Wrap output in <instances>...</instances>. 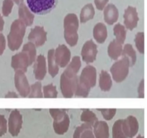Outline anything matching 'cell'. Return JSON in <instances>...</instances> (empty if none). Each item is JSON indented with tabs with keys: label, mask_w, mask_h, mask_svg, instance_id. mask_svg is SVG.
Listing matches in <instances>:
<instances>
[{
	"label": "cell",
	"mask_w": 147,
	"mask_h": 138,
	"mask_svg": "<svg viewBox=\"0 0 147 138\" xmlns=\"http://www.w3.org/2000/svg\"><path fill=\"white\" fill-rule=\"evenodd\" d=\"M99 86L101 91L107 92L113 86V78L111 75L105 70H102L99 75Z\"/></svg>",
	"instance_id": "cell-22"
},
{
	"label": "cell",
	"mask_w": 147,
	"mask_h": 138,
	"mask_svg": "<svg viewBox=\"0 0 147 138\" xmlns=\"http://www.w3.org/2000/svg\"><path fill=\"white\" fill-rule=\"evenodd\" d=\"M98 48L92 40H89L84 43L81 50L82 60L87 64L93 63L97 58Z\"/></svg>",
	"instance_id": "cell-10"
},
{
	"label": "cell",
	"mask_w": 147,
	"mask_h": 138,
	"mask_svg": "<svg viewBox=\"0 0 147 138\" xmlns=\"http://www.w3.org/2000/svg\"><path fill=\"white\" fill-rule=\"evenodd\" d=\"M30 66V58L25 52L21 51L12 56L11 66L15 71H22L26 73Z\"/></svg>",
	"instance_id": "cell-12"
},
{
	"label": "cell",
	"mask_w": 147,
	"mask_h": 138,
	"mask_svg": "<svg viewBox=\"0 0 147 138\" xmlns=\"http://www.w3.org/2000/svg\"><path fill=\"white\" fill-rule=\"evenodd\" d=\"M134 43H135L136 48L137 50L141 54L144 53V32H138L134 38Z\"/></svg>",
	"instance_id": "cell-34"
},
{
	"label": "cell",
	"mask_w": 147,
	"mask_h": 138,
	"mask_svg": "<svg viewBox=\"0 0 147 138\" xmlns=\"http://www.w3.org/2000/svg\"><path fill=\"white\" fill-rule=\"evenodd\" d=\"M122 57H126L129 59L131 67L136 64L137 60L136 52L134 50L132 45L129 44V43H127V44H125V46H123Z\"/></svg>",
	"instance_id": "cell-27"
},
{
	"label": "cell",
	"mask_w": 147,
	"mask_h": 138,
	"mask_svg": "<svg viewBox=\"0 0 147 138\" xmlns=\"http://www.w3.org/2000/svg\"><path fill=\"white\" fill-rule=\"evenodd\" d=\"M4 26H5V20L1 15H0V32H2L4 29Z\"/></svg>",
	"instance_id": "cell-42"
},
{
	"label": "cell",
	"mask_w": 147,
	"mask_h": 138,
	"mask_svg": "<svg viewBox=\"0 0 147 138\" xmlns=\"http://www.w3.org/2000/svg\"><path fill=\"white\" fill-rule=\"evenodd\" d=\"M78 81V75L63 71L60 77V89L64 98H70L74 96Z\"/></svg>",
	"instance_id": "cell-5"
},
{
	"label": "cell",
	"mask_w": 147,
	"mask_h": 138,
	"mask_svg": "<svg viewBox=\"0 0 147 138\" xmlns=\"http://www.w3.org/2000/svg\"><path fill=\"white\" fill-rule=\"evenodd\" d=\"M49 114L53 119V128L55 133L63 135L67 132L70 125V118L66 109H50Z\"/></svg>",
	"instance_id": "cell-4"
},
{
	"label": "cell",
	"mask_w": 147,
	"mask_h": 138,
	"mask_svg": "<svg viewBox=\"0 0 147 138\" xmlns=\"http://www.w3.org/2000/svg\"><path fill=\"white\" fill-rule=\"evenodd\" d=\"M5 98H19V96L16 94L14 91H9L7 94L5 95Z\"/></svg>",
	"instance_id": "cell-41"
},
{
	"label": "cell",
	"mask_w": 147,
	"mask_h": 138,
	"mask_svg": "<svg viewBox=\"0 0 147 138\" xmlns=\"http://www.w3.org/2000/svg\"><path fill=\"white\" fill-rule=\"evenodd\" d=\"M123 19L124 26L126 29L131 31L135 29L139 21L136 8L133 6H128V7L124 11Z\"/></svg>",
	"instance_id": "cell-15"
},
{
	"label": "cell",
	"mask_w": 147,
	"mask_h": 138,
	"mask_svg": "<svg viewBox=\"0 0 147 138\" xmlns=\"http://www.w3.org/2000/svg\"><path fill=\"white\" fill-rule=\"evenodd\" d=\"M26 2L31 12L38 15L50 13L58 4V0H26Z\"/></svg>",
	"instance_id": "cell-7"
},
{
	"label": "cell",
	"mask_w": 147,
	"mask_h": 138,
	"mask_svg": "<svg viewBox=\"0 0 147 138\" xmlns=\"http://www.w3.org/2000/svg\"><path fill=\"white\" fill-rule=\"evenodd\" d=\"M55 49H50L48 51L47 55V67H48V72L49 75L54 78L59 74V66H58L57 63L55 60Z\"/></svg>",
	"instance_id": "cell-23"
},
{
	"label": "cell",
	"mask_w": 147,
	"mask_h": 138,
	"mask_svg": "<svg viewBox=\"0 0 147 138\" xmlns=\"http://www.w3.org/2000/svg\"><path fill=\"white\" fill-rule=\"evenodd\" d=\"M123 119H120L114 122L112 127L113 138H127L123 129Z\"/></svg>",
	"instance_id": "cell-31"
},
{
	"label": "cell",
	"mask_w": 147,
	"mask_h": 138,
	"mask_svg": "<svg viewBox=\"0 0 147 138\" xmlns=\"http://www.w3.org/2000/svg\"><path fill=\"white\" fill-rule=\"evenodd\" d=\"M138 98H144V80L142 79L140 82L139 86L138 87Z\"/></svg>",
	"instance_id": "cell-40"
},
{
	"label": "cell",
	"mask_w": 147,
	"mask_h": 138,
	"mask_svg": "<svg viewBox=\"0 0 147 138\" xmlns=\"http://www.w3.org/2000/svg\"><path fill=\"white\" fill-rule=\"evenodd\" d=\"M43 98H56L58 96V91L56 86L53 84H49L43 86Z\"/></svg>",
	"instance_id": "cell-33"
},
{
	"label": "cell",
	"mask_w": 147,
	"mask_h": 138,
	"mask_svg": "<svg viewBox=\"0 0 147 138\" xmlns=\"http://www.w3.org/2000/svg\"><path fill=\"white\" fill-rule=\"evenodd\" d=\"M94 5H95L96 8L98 10H103L106 6L108 4L109 0H94Z\"/></svg>",
	"instance_id": "cell-38"
},
{
	"label": "cell",
	"mask_w": 147,
	"mask_h": 138,
	"mask_svg": "<svg viewBox=\"0 0 147 138\" xmlns=\"http://www.w3.org/2000/svg\"><path fill=\"white\" fill-rule=\"evenodd\" d=\"M29 42L33 43L36 48L42 47L47 41V32L43 26H35L32 28L28 37Z\"/></svg>",
	"instance_id": "cell-11"
},
{
	"label": "cell",
	"mask_w": 147,
	"mask_h": 138,
	"mask_svg": "<svg viewBox=\"0 0 147 138\" xmlns=\"http://www.w3.org/2000/svg\"><path fill=\"white\" fill-rule=\"evenodd\" d=\"M8 121L5 118V115H0V137L5 135L7 132Z\"/></svg>",
	"instance_id": "cell-37"
},
{
	"label": "cell",
	"mask_w": 147,
	"mask_h": 138,
	"mask_svg": "<svg viewBox=\"0 0 147 138\" xmlns=\"http://www.w3.org/2000/svg\"><path fill=\"white\" fill-rule=\"evenodd\" d=\"M104 20L107 25H112L118 21L119 17V12L118 8L113 4H107L103 9Z\"/></svg>",
	"instance_id": "cell-17"
},
{
	"label": "cell",
	"mask_w": 147,
	"mask_h": 138,
	"mask_svg": "<svg viewBox=\"0 0 147 138\" xmlns=\"http://www.w3.org/2000/svg\"><path fill=\"white\" fill-rule=\"evenodd\" d=\"M14 81L15 88L19 95L23 98L28 97L30 93V85L28 82L25 73L22 71H15Z\"/></svg>",
	"instance_id": "cell-8"
},
{
	"label": "cell",
	"mask_w": 147,
	"mask_h": 138,
	"mask_svg": "<svg viewBox=\"0 0 147 138\" xmlns=\"http://www.w3.org/2000/svg\"><path fill=\"white\" fill-rule=\"evenodd\" d=\"M123 48V46L122 43L117 41L115 39L110 42L107 47V55L112 60H118L119 58L122 56Z\"/></svg>",
	"instance_id": "cell-20"
},
{
	"label": "cell",
	"mask_w": 147,
	"mask_h": 138,
	"mask_svg": "<svg viewBox=\"0 0 147 138\" xmlns=\"http://www.w3.org/2000/svg\"><path fill=\"white\" fill-rule=\"evenodd\" d=\"M13 1H14V2H15V3L16 4V5H20V4L23 3L24 0H13Z\"/></svg>",
	"instance_id": "cell-43"
},
{
	"label": "cell",
	"mask_w": 147,
	"mask_h": 138,
	"mask_svg": "<svg viewBox=\"0 0 147 138\" xmlns=\"http://www.w3.org/2000/svg\"><path fill=\"white\" fill-rule=\"evenodd\" d=\"M80 20L76 14L69 13L63 19V37L65 41L71 47L77 46L79 40L78 30Z\"/></svg>",
	"instance_id": "cell-2"
},
{
	"label": "cell",
	"mask_w": 147,
	"mask_h": 138,
	"mask_svg": "<svg viewBox=\"0 0 147 138\" xmlns=\"http://www.w3.org/2000/svg\"><path fill=\"white\" fill-rule=\"evenodd\" d=\"M130 67L131 63L128 58L122 57L117 60L110 69L113 80L116 83H121L125 81L129 74Z\"/></svg>",
	"instance_id": "cell-6"
},
{
	"label": "cell",
	"mask_w": 147,
	"mask_h": 138,
	"mask_svg": "<svg viewBox=\"0 0 147 138\" xmlns=\"http://www.w3.org/2000/svg\"><path fill=\"white\" fill-rule=\"evenodd\" d=\"M14 3L15 2L13 0H4L2 7V12L3 16L8 17L10 15L13 9Z\"/></svg>",
	"instance_id": "cell-35"
},
{
	"label": "cell",
	"mask_w": 147,
	"mask_h": 138,
	"mask_svg": "<svg viewBox=\"0 0 147 138\" xmlns=\"http://www.w3.org/2000/svg\"><path fill=\"white\" fill-rule=\"evenodd\" d=\"M36 46L31 42H28L23 46L22 51L25 52L30 58V64L32 65L37 58V50Z\"/></svg>",
	"instance_id": "cell-30"
},
{
	"label": "cell",
	"mask_w": 147,
	"mask_h": 138,
	"mask_svg": "<svg viewBox=\"0 0 147 138\" xmlns=\"http://www.w3.org/2000/svg\"><path fill=\"white\" fill-rule=\"evenodd\" d=\"M28 98H43V86L40 81H37L32 85H30V93Z\"/></svg>",
	"instance_id": "cell-32"
},
{
	"label": "cell",
	"mask_w": 147,
	"mask_h": 138,
	"mask_svg": "<svg viewBox=\"0 0 147 138\" xmlns=\"http://www.w3.org/2000/svg\"><path fill=\"white\" fill-rule=\"evenodd\" d=\"M26 25L22 20L17 19L12 22L7 36V46L12 51L18 50L22 46L26 32Z\"/></svg>",
	"instance_id": "cell-3"
},
{
	"label": "cell",
	"mask_w": 147,
	"mask_h": 138,
	"mask_svg": "<svg viewBox=\"0 0 147 138\" xmlns=\"http://www.w3.org/2000/svg\"><path fill=\"white\" fill-rule=\"evenodd\" d=\"M22 115L18 109H14L11 112L8 119V130L12 137H17L22 127Z\"/></svg>",
	"instance_id": "cell-9"
},
{
	"label": "cell",
	"mask_w": 147,
	"mask_h": 138,
	"mask_svg": "<svg viewBox=\"0 0 147 138\" xmlns=\"http://www.w3.org/2000/svg\"><path fill=\"white\" fill-rule=\"evenodd\" d=\"M92 128L95 138L110 137L109 126L105 121H97Z\"/></svg>",
	"instance_id": "cell-21"
},
{
	"label": "cell",
	"mask_w": 147,
	"mask_h": 138,
	"mask_svg": "<svg viewBox=\"0 0 147 138\" xmlns=\"http://www.w3.org/2000/svg\"><path fill=\"white\" fill-rule=\"evenodd\" d=\"M55 60L59 68H66L70 63L71 53L69 48L64 44H61L55 49Z\"/></svg>",
	"instance_id": "cell-13"
},
{
	"label": "cell",
	"mask_w": 147,
	"mask_h": 138,
	"mask_svg": "<svg viewBox=\"0 0 147 138\" xmlns=\"http://www.w3.org/2000/svg\"><path fill=\"white\" fill-rule=\"evenodd\" d=\"M97 83V69L92 65H87L82 71L79 76V81L75 96L86 98L89 96L90 90L94 88Z\"/></svg>",
	"instance_id": "cell-1"
},
{
	"label": "cell",
	"mask_w": 147,
	"mask_h": 138,
	"mask_svg": "<svg viewBox=\"0 0 147 138\" xmlns=\"http://www.w3.org/2000/svg\"><path fill=\"white\" fill-rule=\"evenodd\" d=\"M136 138H144V137L142 136V135H138V136H137Z\"/></svg>",
	"instance_id": "cell-44"
},
{
	"label": "cell",
	"mask_w": 147,
	"mask_h": 138,
	"mask_svg": "<svg viewBox=\"0 0 147 138\" xmlns=\"http://www.w3.org/2000/svg\"><path fill=\"white\" fill-rule=\"evenodd\" d=\"M95 10L92 4L88 3L84 5L81 9L80 16V21L81 23H86L94 18Z\"/></svg>",
	"instance_id": "cell-25"
},
{
	"label": "cell",
	"mask_w": 147,
	"mask_h": 138,
	"mask_svg": "<svg viewBox=\"0 0 147 138\" xmlns=\"http://www.w3.org/2000/svg\"><path fill=\"white\" fill-rule=\"evenodd\" d=\"M123 129L127 138H133L139 129V123L136 117L129 115L123 122Z\"/></svg>",
	"instance_id": "cell-16"
},
{
	"label": "cell",
	"mask_w": 147,
	"mask_h": 138,
	"mask_svg": "<svg viewBox=\"0 0 147 138\" xmlns=\"http://www.w3.org/2000/svg\"><path fill=\"white\" fill-rule=\"evenodd\" d=\"M93 38L99 44H103L107 38V29L102 22H98L93 28Z\"/></svg>",
	"instance_id": "cell-19"
},
{
	"label": "cell",
	"mask_w": 147,
	"mask_h": 138,
	"mask_svg": "<svg viewBox=\"0 0 147 138\" xmlns=\"http://www.w3.org/2000/svg\"><path fill=\"white\" fill-rule=\"evenodd\" d=\"M18 16H19V19L25 23L26 27H30L33 24L35 15L24 2L19 5Z\"/></svg>",
	"instance_id": "cell-18"
},
{
	"label": "cell",
	"mask_w": 147,
	"mask_h": 138,
	"mask_svg": "<svg viewBox=\"0 0 147 138\" xmlns=\"http://www.w3.org/2000/svg\"><path fill=\"white\" fill-rule=\"evenodd\" d=\"M113 34L117 41L123 44L126 39V28L121 23L115 24L113 27Z\"/></svg>",
	"instance_id": "cell-28"
},
{
	"label": "cell",
	"mask_w": 147,
	"mask_h": 138,
	"mask_svg": "<svg viewBox=\"0 0 147 138\" xmlns=\"http://www.w3.org/2000/svg\"><path fill=\"white\" fill-rule=\"evenodd\" d=\"M97 111L101 112L103 118L107 121L111 120L117 112L116 109H97Z\"/></svg>",
	"instance_id": "cell-36"
},
{
	"label": "cell",
	"mask_w": 147,
	"mask_h": 138,
	"mask_svg": "<svg viewBox=\"0 0 147 138\" xmlns=\"http://www.w3.org/2000/svg\"><path fill=\"white\" fill-rule=\"evenodd\" d=\"M48 71L47 60L43 55L37 56L33 63V74L37 81H42L46 77Z\"/></svg>",
	"instance_id": "cell-14"
},
{
	"label": "cell",
	"mask_w": 147,
	"mask_h": 138,
	"mask_svg": "<svg viewBox=\"0 0 147 138\" xmlns=\"http://www.w3.org/2000/svg\"><path fill=\"white\" fill-rule=\"evenodd\" d=\"M80 119H81V121L83 123L87 124V125H90V126L92 127L94 125V124L97 121H99L95 114L89 109H82L81 116H80Z\"/></svg>",
	"instance_id": "cell-26"
},
{
	"label": "cell",
	"mask_w": 147,
	"mask_h": 138,
	"mask_svg": "<svg viewBox=\"0 0 147 138\" xmlns=\"http://www.w3.org/2000/svg\"><path fill=\"white\" fill-rule=\"evenodd\" d=\"M81 58L78 56H74L73 58H71L70 63L66 66L65 70L69 71V72L71 73V74L78 75V73L80 71V69L81 68Z\"/></svg>",
	"instance_id": "cell-29"
},
{
	"label": "cell",
	"mask_w": 147,
	"mask_h": 138,
	"mask_svg": "<svg viewBox=\"0 0 147 138\" xmlns=\"http://www.w3.org/2000/svg\"><path fill=\"white\" fill-rule=\"evenodd\" d=\"M73 138H95L92 127L83 123L76 128L73 134Z\"/></svg>",
	"instance_id": "cell-24"
},
{
	"label": "cell",
	"mask_w": 147,
	"mask_h": 138,
	"mask_svg": "<svg viewBox=\"0 0 147 138\" xmlns=\"http://www.w3.org/2000/svg\"><path fill=\"white\" fill-rule=\"evenodd\" d=\"M7 40L5 36L0 32V56H2L6 49Z\"/></svg>",
	"instance_id": "cell-39"
}]
</instances>
